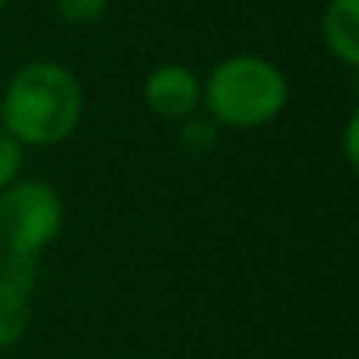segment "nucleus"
Returning a JSON list of instances; mask_svg holds the SVG:
<instances>
[{"label": "nucleus", "instance_id": "f257e3e1", "mask_svg": "<svg viewBox=\"0 0 359 359\" xmlns=\"http://www.w3.org/2000/svg\"><path fill=\"white\" fill-rule=\"evenodd\" d=\"M82 86L57 60H32L0 92V123L22 149H54L82 120Z\"/></svg>", "mask_w": 359, "mask_h": 359}, {"label": "nucleus", "instance_id": "f03ea898", "mask_svg": "<svg viewBox=\"0 0 359 359\" xmlns=\"http://www.w3.org/2000/svg\"><path fill=\"white\" fill-rule=\"evenodd\" d=\"M290 86L278 63L259 54L221 60L202 82V104L217 126L262 130L284 114Z\"/></svg>", "mask_w": 359, "mask_h": 359}, {"label": "nucleus", "instance_id": "7ed1b4c3", "mask_svg": "<svg viewBox=\"0 0 359 359\" xmlns=\"http://www.w3.org/2000/svg\"><path fill=\"white\" fill-rule=\"evenodd\" d=\"M63 227V198L48 180L19 177L0 192V249L4 255L38 259Z\"/></svg>", "mask_w": 359, "mask_h": 359}, {"label": "nucleus", "instance_id": "20e7f679", "mask_svg": "<svg viewBox=\"0 0 359 359\" xmlns=\"http://www.w3.org/2000/svg\"><path fill=\"white\" fill-rule=\"evenodd\" d=\"M38 259L4 255L0 262V350H10L32 325V290L38 280Z\"/></svg>", "mask_w": 359, "mask_h": 359}, {"label": "nucleus", "instance_id": "39448f33", "mask_svg": "<svg viewBox=\"0 0 359 359\" xmlns=\"http://www.w3.org/2000/svg\"><path fill=\"white\" fill-rule=\"evenodd\" d=\"M142 101L161 120H189L202 104V82L183 63H161L145 76Z\"/></svg>", "mask_w": 359, "mask_h": 359}, {"label": "nucleus", "instance_id": "423d86ee", "mask_svg": "<svg viewBox=\"0 0 359 359\" xmlns=\"http://www.w3.org/2000/svg\"><path fill=\"white\" fill-rule=\"evenodd\" d=\"M322 41L331 57L359 69V0H328L322 13Z\"/></svg>", "mask_w": 359, "mask_h": 359}, {"label": "nucleus", "instance_id": "0eeeda50", "mask_svg": "<svg viewBox=\"0 0 359 359\" xmlns=\"http://www.w3.org/2000/svg\"><path fill=\"white\" fill-rule=\"evenodd\" d=\"M111 0H54V10L69 25H92L107 13Z\"/></svg>", "mask_w": 359, "mask_h": 359}, {"label": "nucleus", "instance_id": "6e6552de", "mask_svg": "<svg viewBox=\"0 0 359 359\" xmlns=\"http://www.w3.org/2000/svg\"><path fill=\"white\" fill-rule=\"evenodd\" d=\"M22 164H25V149L0 126V192L22 177Z\"/></svg>", "mask_w": 359, "mask_h": 359}, {"label": "nucleus", "instance_id": "1a4fd4ad", "mask_svg": "<svg viewBox=\"0 0 359 359\" xmlns=\"http://www.w3.org/2000/svg\"><path fill=\"white\" fill-rule=\"evenodd\" d=\"M344 155H347V164L353 168V174L359 177V104L350 114L347 126H344Z\"/></svg>", "mask_w": 359, "mask_h": 359}, {"label": "nucleus", "instance_id": "9d476101", "mask_svg": "<svg viewBox=\"0 0 359 359\" xmlns=\"http://www.w3.org/2000/svg\"><path fill=\"white\" fill-rule=\"evenodd\" d=\"M6 6H10V0H0V13H4V10H6Z\"/></svg>", "mask_w": 359, "mask_h": 359}, {"label": "nucleus", "instance_id": "9b49d317", "mask_svg": "<svg viewBox=\"0 0 359 359\" xmlns=\"http://www.w3.org/2000/svg\"><path fill=\"white\" fill-rule=\"evenodd\" d=\"M356 92H359V69H356Z\"/></svg>", "mask_w": 359, "mask_h": 359}, {"label": "nucleus", "instance_id": "f8f14e48", "mask_svg": "<svg viewBox=\"0 0 359 359\" xmlns=\"http://www.w3.org/2000/svg\"><path fill=\"white\" fill-rule=\"evenodd\" d=\"M0 262H4V249H0Z\"/></svg>", "mask_w": 359, "mask_h": 359}]
</instances>
